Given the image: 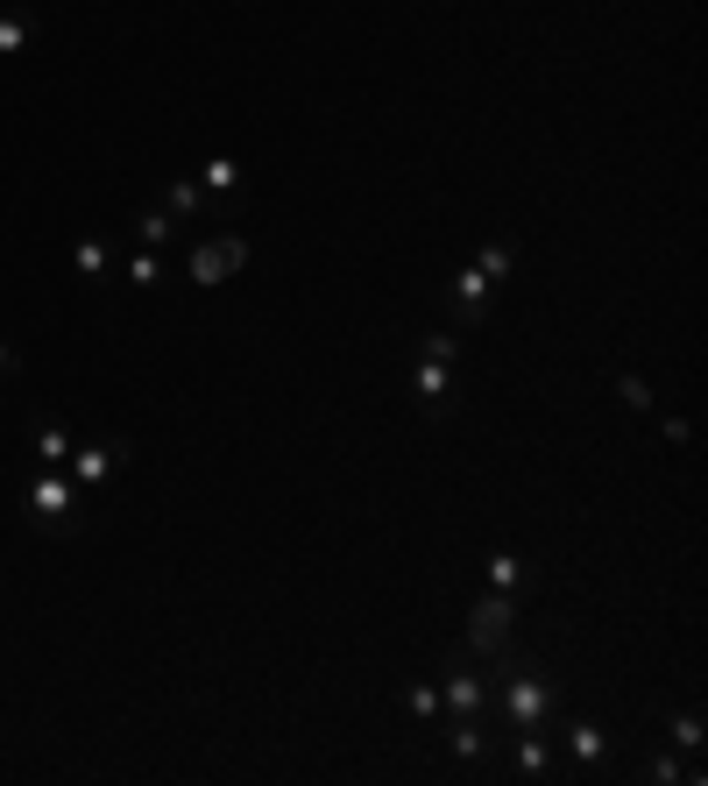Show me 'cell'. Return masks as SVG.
Masks as SVG:
<instances>
[{"mask_svg":"<svg viewBox=\"0 0 708 786\" xmlns=\"http://www.w3.org/2000/svg\"><path fill=\"white\" fill-rule=\"evenodd\" d=\"M29 50V14H8L0 22V57H22Z\"/></svg>","mask_w":708,"mask_h":786,"instance_id":"ac0fdd59","label":"cell"},{"mask_svg":"<svg viewBox=\"0 0 708 786\" xmlns=\"http://www.w3.org/2000/svg\"><path fill=\"white\" fill-rule=\"evenodd\" d=\"M617 397L630 411H652V382H645V376H617Z\"/></svg>","mask_w":708,"mask_h":786,"instance_id":"ffe728a7","label":"cell"},{"mask_svg":"<svg viewBox=\"0 0 708 786\" xmlns=\"http://www.w3.org/2000/svg\"><path fill=\"white\" fill-rule=\"evenodd\" d=\"M503 645H518V596L489 588V596L468 609V651L475 659H496Z\"/></svg>","mask_w":708,"mask_h":786,"instance_id":"7a4b0ae2","label":"cell"},{"mask_svg":"<svg viewBox=\"0 0 708 786\" xmlns=\"http://www.w3.org/2000/svg\"><path fill=\"white\" fill-rule=\"evenodd\" d=\"M439 708H447V702H439V687H432V680H418V687H411V716H418V723H432Z\"/></svg>","mask_w":708,"mask_h":786,"instance_id":"44dd1931","label":"cell"},{"mask_svg":"<svg viewBox=\"0 0 708 786\" xmlns=\"http://www.w3.org/2000/svg\"><path fill=\"white\" fill-rule=\"evenodd\" d=\"M128 454H136L128 439H107V447H100V439H92V447H71V482H79V489H100L113 468H128Z\"/></svg>","mask_w":708,"mask_h":786,"instance_id":"8992f818","label":"cell"},{"mask_svg":"<svg viewBox=\"0 0 708 786\" xmlns=\"http://www.w3.org/2000/svg\"><path fill=\"white\" fill-rule=\"evenodd\" d=\"M170 213L199 220V213H206V191H199V185H170Z\"/></svg>","mask_w":708,"mask_h":786,"instance_id":"d6986e66","label":"cell"},{"mask_svg":"<svg viewBox=\"0 0 708 786\" xmlns=\"http://www.w3.org/2000/svg\"><path fill=\"white\" fill-rule=\"evenodd\" d=\"M652 779H659V786H674V779H687V765H680V758H666V752H659V758H652Z\"/></svg>","mask_w":708,"mask_h":786,"instance_id":"d4e9b609","label":"cell"},{"mask_svg":"<svg viewBox=\"0 0 708 786\" xmlns=\"http://www.w3.org/2000/svg\"><path fill=\"white\" fill-rule=\"evenodd\" d=\"M411 397H418V418H453L461 405H453V376H447V361H418V376H411Z\"/></svg>","mask_w":708,"mask_h":786,"instance_id":"52a82bcc","label":"cell"},{"mask_svg":"<svg viewBox=\"0 0 708 786\" xmlns=\"http://www.w3.org/2000/svg\"><path fill=\"white\" fill-rule=\"evenodd\" d=\"M489 588H503V596H518V588H525V560H518V553H489Z\"/></svg>","mask_w":708,"mask_h":786,"instance_id":"4fadbf2b","label":"cell"},{"mask_svg":"<svg viewBox=\"0 0 708 786\" xmlns=\"http://www.w3.org/2000/svg\"><path fill=\"white\" fill-rule=\"evenodd\" d=\"M453 752H461V758H482V752H489V730H482L475 716H453Z\"/></svg>","mask_w":708,"mask_h":786,"instance_id":"5bb4252c","label":"cell"},{"mask_svg":"<svg viewBox=\"0 0 708 786\" xmlns=\"http://www.w3.org/2000/svg\"><path fill=\"white\" fill-rule=\"evenodd\" d=\"M659 432L674 439V447H687V439H695V426H687V418H659Z\"/></svg>","mask_w":708,"mask_h":786,"instance_id":"484cf974","label":"cell"},{"mask_svg":"<svg viewBox=\"0 0 708 786\" xmlns=\"http://www.w3.org/2000/svg\"><path fill=\"white\" fill-rule=\"evenodd\" d=\"M29 439H36V454H43V468H64V461H71V432H64V426H50V418H36V432H29Z\"/></svg>","mask_w":708,"mask_h":786,"instance_id":"8fae6325","label":"cell"},{"mask_svg":"<svg viewBox=\"0 0 708 786\" xmlns=\"http://www.w3.org/2000/svg\"><path fill=\"white\" fill-rule=\"evenodd\" d=\"M128 283H163V262H157V256H149V248H142V256L128 262Z\"/></svg>","mask_w":708,"mask_h":786,"instance_id":"cb8c5ba5","label":"cell"},{"mask_svg":"<svg viewBox=\"0 0 708 786\" xmlns=\"http://www.w3.org/2000/svg\"><path fill=\"white\" fill-rule=\"evenodd\" d=\"M510 262H518V248H510V241H482V248H475V270H482L489 283H503Z\"/></svg>","mask_w":708,"mask_h":786,"instance_id":"7c38bea8","label":"cell"},{"mask_svg":"<svg viewBox=\"0 0 708 786\" xmlns=\"http://www.w3.org/2000/svg\"><path fill=\"white\" fill-rule=\"evenodd\" d=\"M418 348H426V361H447V369H453V355H461V334H447V326H432V334L418 340Z\"/></svg>","mask_w":708,"mask_h":786,"instance_id":"2e32d148","label":"cell"},{"mask_svg":"<svg viewBox=\"0 0 708 786\" xmlns=\"http://www.w3.org/2000/svg\"><path fill=\"white\" fill-rule=\"evenodd\" d=\"M518 773L525 779H552V744H546V730H525L518 737Z\"/></svg>","mask_w":708,"mask_h":786,"instance_id":"9c48e42d","label":"cell"},{"mask_svg":"<svg viewBox=\"0 0 708 786\" xmlns=\"http://www.w3.org/2000/svg\"><path fill=\"white\" fill-rule=\"evenodd\" d=\"M674 744H680V752H701V708H680V716H674Z\"/></svg>","mask_w":708,"mask_h":786,"instance_id":"e0dca14e","label":"cell"},{"mask_svg":"<svg viewBox=\"0 0 708 786\" xmlns=\"http://www.w3.org/2000/svg\"><path fill=\"white\" fill-rule=\"evenodd\" d=\"M79 482H71V475H57V468H43L36 475V489H29V517L43 531H57V539H71V531H79Z\"/></svg>","mask_w":708,"mask_h":786,"instance_id":"3957f363","label":"cell"},{"mask_svg":"<svg viewBox=\"0 0 708 786\" xmlns=\"http://www.w3.org/2000/svg\"><path fill=\"white\" fill-rule=\"evenodd\" d=\"M489 680L503 687V723H510V737L546 730V723L560 716V680H552L539 659H525L518 645H503V651L489 659Z\"/></svg>","mask_w":708,"mask_h":786,"instance_id":"6da1fadb","label":"cell"},{"mask_svg":"<svg viewBox=\"0 0 708 786\" xmlns=\"http://www.w3.org/2000/svg\"><path fill=\"white\" fill-rule=\"evenodd\" d=\"M489 291H496V283H489L482 270H475V262H468L461 277H453V319H461L468 334H475V326H482V305H489Z\"/></svg>","mask_w":708,"mask_h":786,"instance_id":"ba28073f","label":"cell"},{"mask_svg":"<svg viewBox=\"0 0 708 786\" xmlns=\"http://www.w3.org/2000/svg\"><path fill=\"white\" fill-rule=\"evenodd\" d=\"M235 185H241V163L235 157H213V163L199 170V191H235Z\"/></svg>","mask_w":708,"mask_h":786,"instance_id":"9a60e30c","label":"cell"},{"mask_svg":"<svg viewBox=\"0 0 708 786\" xmlns=\"http://www.w3.org/2000/svg\"><path fill=\"white\" fill-rule=\"evenodd\" d=\"M567 752L581 758L588 773H596V765H602V752H609V737L596 730V723H567Z\"/></svg>","mask_w":708,"mask_h":786,"instance_id":"30bf717a","label":"cell"},{"mask_svg":"<svg viewBox=\"0 0 708 786\" xmlns=\"http://www.w3.org/2000/svg\"><path fill=\"white\" fill-rule=\"evenodd\" d=\"M8 361H14V355H8V348H0V369H8Z\"/></svg>","mask_w":708,"mask_h":786,"instance_id":"4316f807","label":"cell"},{"mask_svg":"<svg viewBox=\"0 0 708 786\" xmlns=\"http://www.w3.org/2000/svg\"><path fill=\"white\" fill-rule=\"evenodd\" d=\"M136 235H142V241H149V248H163V241H170V220H163V213H157V206H149V213H142V220H136Z\"/></svg>","mask_w":708,"mask_h":786,"instance_id":"603a6c76","label":"cell"},{"mask_svg":"<svg viewBox=\"0 0 708 786\" xmlns=\"http://www.w3.org/2000/svg\"><path fill=\"white\" fill-rule=\"evenodd\" d=\"M71 262H79V277H100L107 270V241H79V256H71Z\"/></svg>","mask_w":708,"mask_h":786,"instance_id":"7402d4cb","label":"cell"},{"mask_svg":"<svg viewBox=\"0 0 708 786\" xmlns=\"http://www.w3.org/2000/svg\"><path fill=\"white\" fill-rule=\"evenodd\" d=\"M489 695H496V687H489L482 674H468V659H447V674H439V702H447L453 716H475V723H482Z\"/></svg>","mask_w":708,"mask_h":786,"instance_id":"5b68a950","label":"cell"},{"mask_svg":"<svg viewBox=\"0 0 708 786\" xmlns=\"http://www.w3.org/2000/svg\"><path fill=\"white\" fill-rule=\"evenodd\" d=\"M241 270H248V241L241 235H213V241L191 248V283H206V291L227 283V277H241Z\"/></svg>","mask_w":708,"mask_h":786,"instance_id":"277c9868","label":"cell"}]
</instances>
